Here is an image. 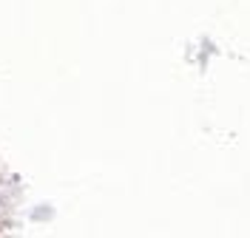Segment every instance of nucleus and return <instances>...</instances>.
<instances>
[]
</instances>
